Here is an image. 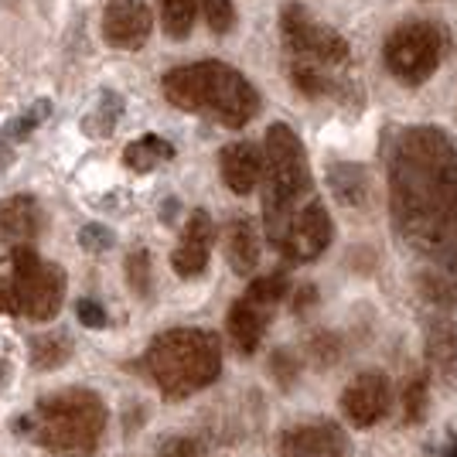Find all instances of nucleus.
Instances as JSON below:
<instances>
[{"label": "nucleus", "mask_w": 457, "mask_h": 457, "mask_svg": "<svg viewBox=\"0 0 457 457\" xmlns=\"http://www.w3.org/2000/svg\"><path fill=\"white\" fill-rule=\"evenodd\" d=\"M174 157V147L164 140V137L157 134H144L140 140L134 144H127V151H123V164L130 168V171H154L157 164H164V161H171Z\"/></svg>", "instance_id": "20"}, {"label": "nucleus", "mask_w": 457, "mask_h": 457, "mask_svg": "<svg viewBox=\"0 0 457 457\" xmlns=\"http://www.w3.org/2000/svg\"><path fill=\"white\" fill-rule=\"evenodd\" d=\"M427 403H430V386L427 376H413L403 386V420L406 423H420L427 417Z\"/></svg>", "instance_id": "26"}, {"label": "nucleus", "mask_w": 457, "mask_h": 457, "mask_svg": "<svg viewBox=\"0 0 457 457\" xmlns=\"http://www.w3.org/2000/svg\"><path fill=\"white\" fill-rule=\"evenodd\" d=\"M246 290L256 294L260 301H267V304L277 307L287 297V273L284 270H273V273H263V277H253Z\"/></svg>", "instance_id": "27"}, {"label": "nucleus", "mask_w": 457, "mask_h": 457, "mask_svg": "<svg viewBox=\"0 0 457 457\" xmlns=\"http://www.w3.org/2000/svg\"><path fill=\"white\" fill-rule=\"evenodd\" d=\"M157 14L164 24V35L174 41L188 38L198 14V0H157Z\"/></svg>", "instance_id": "22"}, {"label": "nucleus", "mask_w": 457, "mask_h": 457, "mask_svg": "<svg viewBox=\"0 0 457 457\" xmlns=\"http://www.w3.org/2000/svg\"><path fill=\"white\" fill-rule=\"evenodd\" d=\"M280 457H345V437L335 423L290 427L280 437Z\"/></svg>", "instance_id": "15"}, {"label": "nucleus", "mask_w": 457, "mask_h": 457, "mask_svg": "<svg viewBox=\"0 0 457 457\" xmlns=\"http://www.w3.org/2000/svg\"><path fill=\"white\" fill-rule=\"evenodd\" d=\"M270 318H273V304L260 301V297L249 294V290L243 294V297L232 301L226 328H228V338H232V345H236L239 355H253V352L260 348L263 335H267Z\"/></svg>", "instance_id": "13"}, {"label": "nucleus", "mask_w": 457, "mask_h": 457, "mask_svg": "<svg viewBox=\"0 0 457 457\" xmlns=\"http://www.w3.org/2000/svg\"><path fill=\"white\" fill-rule=\"evenodd\" d=\"M331 219H328V209L321 202H307V209H301L294 219H290V228H287L284 243V256L290 263H311L318 260L328 243H331Z\"/></svg>", "instance_id": "11"}, {"label": "nucleus", "mask_w": 457, "mask_h": 457, "mask_svg": "<svg viewBox=\"0 0 457 457\" xmlns=\"http://www.w3.org/2000/svg\"><path fill=\"white\" fill-rule=\"evenodd\" d=\"M307 355L314 359L318 369L335 365L338 362V355H342V342H338V335H335V331H318V335H311V342H307Z\"/></svg>", "instance_id": "28"}, {"label": "nucleus", "mask_w": 457, "mask_h": 457, "mask_svg": "<svg viewBox=\"0 0 457 457\" xmlns=\"http://www.w3.org/2000/svg\"><path fill=\"white\" fill-rule=\"evenodd\" d=\"M328 185H331L335 198L345 209H362L369 202V174H365L362 164H348V161L335 164L328 171Z\"/></svg>", "instance_id": "19"}, {"label": "nucleus", "mask_w": 457, "mask_h": 457, "mask_svg": "<svg viewBox=\"0 0 457 457\" xmlns=\"http://www.w3.org/2000/svg\"><path fill=\"white\" fill-rule=\"evenodd\" d=\"M427 362L444 382H457V324L434 321L427 331Z\"/></svg>", "instance_id": "18"}, {"label": "nucleus", "mask_w": 457, "mask_h": 457, "mask_svg": "<svg viewBox=\"0 0 457 457\" xmlns=\"http://www.w3.org/2000/svg\"><path fill=\"white\" fill-rule=\"evenodd\" d=\"M45 116H48V99H38V103L31 106V113H24L21 120H14V123L7 127V137H11V140H24V137L31 134Z\"/></svg>", "instance_id": "33"}, {"label": "nucleus", "mask_w": 457, "mask_h": 457, "mask_svg": "<svg viewBox=\"0 0 457 457\" xmlns=\"http://www.w3.org/2000/svg\"><path fill=\"white\" fill-rule=\"evenodd\" d=\"M389 403H393V386L389 376L379 369H365L355 379L345 386L342 393V413L352 427H376L386 413H389Z\"/></svg>", "instance_id": "9"}, {"label": "nucleus", "mask_w": 457, "mask_h": 457, "mask_svg": "<svg viewBox=\"0 0 457 457\" xmlns=\"http://www.w3.org/2000/svg\"><path fill=\"white\" fill-rule=\"evenodd\" d=\"M147 372L164 400H188L222 376V345L205 328H171L147 348Z\"/></svg>", "instance_id": "3"}, {"label": "nucleus", "mask_w": 457, "mask_h": 457, "mask_svg": "<svg viewBox=\"0 0 457 457\" xmlns=\"http://www.w3.org/2000/svg\"><path fill=\"white\" fill-rule=\"evenodd\" d=\"M0 311H14V301H11V284L0 280Z\"/></svg>", "instance_id": "38"}, {"label": "nucleus", "mask_w": 457, "mask_h": 457, "mask_svg": "<svg viewBox=\"0 0 457 457\" xmlns=\"http://www.w3.org/2000/svg\"><path fill=\"white\" fill-rule=\"evenodd\" d=\"M31 430L58 457H89L106 430V406L93 389H62L35 406Z\"/></svg>", "instance_id": "5"}, {"label": "nucleus", "mask_w": 457, "mask_h": 457, "mask_svg": "<svg viewBox=\"0 0 457 457\" xmlns=\"http://www.w3.org/2000/svg\"><path fill=\"white\" fill-rule=\"evenodd\" d=\"M389 209L410 246L457 273V147L444 130L403 134L389 168Z\"/></svg>", "instance_id": "1"}, {"label": "nucleus", "mask_w": 457, "mask_h": 457, "mask_svg": "<svg viewBox=\"0 0 457 457\" xmlns=\"http://www.w3.org/2000/svg\"><path fill=\"white\" fill-rule=\"evenodd\" d=\"M76 318L82 321V328H89V331H103L106 328V307L93 301V297H82L76 304Z\"/></svg>", "instance_id": "34"}, {"label": "nucleus", "mask_w": 457, "mask_h": 457, "mask_svg": "<svg viewBox=\"0 0 457 457\" xmlns=\"http://www.w3.org/2000/svg\"><path fill=\"white\" fill-rule=\"evenodd\" d=\"M263 154L256 144H249V140H236V144H228L222 147L219 154V168H222V181H226V188L232 195H253L256 185L263 181Z\"/></svg>", "instance_id": "14"}, {"label": "nucleus", "mask_w": 457, "mask_h": 457, "mask_svg": "<svg viewBox=\"0 0 457 457\" xmlns=\"http://www.w3.org/2000/svg\"><path fill=\"white\" fill-rule=\"evenodd\" d=\"M164 99L185 110L219 120L228 130H243L260 113V93L239 69L226 62H191L161 79Z\"/></svg>", "instance_id": "2"}, {"label": "nucleus", "mask_w": 457, "mask_h": 457, "mask_svg": "<svg viewBox=\"0 0 457 457\" xmlns=\"http://www.w3.org/2000/svg\"><path fill=\"white\" fill-rule=\"evenodd\" d=\"M11 301L14 314L28 321H52L65 301V270L41 260L31 246H18L11 273Z\"/></svg>", "instance_id": "7"}, {"label": "nucleus", "mask_w": 457, "mask_h": 457, "mask_svg": "<svg viewBox=\"0 0 457 457\" xmlns=\"http://www.w3.org/2000/svg\"><path fill=\"white\" fill-rule=\"evenodd\" d=\"M157 457H205V451L195 437H171L157 451Z\"/></svg>", "instance_id": "35"}, {"label": "nucleus", "mask_w": 457, "mask_h": 457, "mask_svg": "<svg viewBox=\"0 0 457 457\" xmlns=\"http://www.w3.org/2000/svg\"><path fill=\"white\" fill-rule=\"evenodd\" d=\"M444 52H447V31L437 21H406L393 28V35L382 45L386 69L406 86H420L434 76Z\"/></svg>", "instance_id": "6"}, {"label": "nucleus", "mask_w": 457, "mask_h": 457, "mask_svg": "<svg viewBox=\"0 0 457 457\" xmlns=\"http://www.w3.org/2000/svg\"><path fill=\"white\" fill-rule=\"evenodd\" d=\"M202 4V14L209 21V28L215 35H228L236 28V7L232 0H198Z\"/></svg>", "instance_id": "29"}, {"label": "nucleus", "mask_w": 457, "mask_h": 457, "mask_svg": "<svg viewBox=\"0 0 457 457\" xmlns=\"http://www.w3.org/2000/svg\"><path fill=\"white\" fill-rule=\"evenodd\" d=\"M154 31V14L147 0H110L103 7V41L120 52L144 48Z\"/></svg>", "instance_id": "10"}, {"label": "nucleus", "mask_w": 457, "mask_h": 457, "mask_svg": "<svg viewBox=\"0 0 457 457\" xmlns=\"http://www.w3.org/2000/svg\"><path fill=\"white\" fill-rule=\"evenodd\" d=\"M290 76H294V86L307 96H324L331 89V82L321 76L318 65H301V62H294V72H290Z\"/></svg>", "instance_id": "31"}, {"label": "nucleus", "mask_w": 457, "mask_h": 457, "mask_svg": "<svg viewBox=\"0 0 457 457\" xmlns=\"http://www.w3.org/2000/svg\"><path fill=\"white\" fill-rule=\"evenodd\" d=\"M72 359V338L65 331H45L31 338V365L41 372H55Z\"/></svg>", "instance_id": "21"}, {"label": "nucleus", "mask_w": 457, "mask_h": 457, "mask_svg": "<svg viewBox=\"0 0 457 457\" xmlns=\"http://www.w3.org/2000/svg\"><path fill=\"white\" fill-rule=\"evenodd\" d=\"M127 284L134 290L137 297H151L154 290V277H151V253L144 246H137L130 256H127Z\"/></svg>", "instance_id": "25"}, {"label": "nucleus", "mask_w": 457, "mask_h": 457, "mask_svg": "<svg viewBox=\"0 0 457 457\" xmlns=\"http://www.w3.org/2000/svg\"><path fill=\"white\" fill-rule=\"evenodd\" d=\"M270 376L280 382L284 389H290L294 379L301 376V359H297L290 348H277V352L270 355Z\"/></svg>", "instance_id": "30"}, {"label": "nucleus", "mask_w": 457, "mask_h": 457, "mask_svg": "<svg viewBox=\"0 0 457 457\" xmlns=\"http://www.w3.org/2000/svg\"><path fill=\"white\" fill-rule=\"evenodd\" d=\"M263 219L270 243L280 249L290 219L297 215V202L311 195V168L301 137L287 123L267 127V154H263Z\"/></svg>", "instance_id": "4"}, {"label": "nucleus", "mask_w": 457, "mask_h": 457, "mask_svg": "<svg viewBox=\"0 0 457 457\" xmlns=\"http://www.w3.org/2000/svg\"><path fill=\"white\" fill-rule=\"evenodd\" d=\"M420 294L434 307H457V273L454 270H423L420 273Z\"/></svg>", "instance_id": "23"}, {"label": "nucleus", "mask_w": 457, "mask_h": 457, "mask_svg": "<svg viewBox=\"0 0 457 457\" xmlns=\"http://www.w3.org/2000/svg\"><path fill=\"white\" fill-rule=\"evenodd\" d=\"M280 35H284V48L294 55V62L301 65H342L348 62V41L314 18L311 11H304L301 4L284 7L280 18Z\"/></svg>", "instance_id": "8"}, {"label": "nucleus", "mask_w": 457, "mask_h": 457, "mask_svg": "<svg viewBox=\"0 0 457 457\" xmlns=\"http://www.w3.org/2000/svg\"><path fill=\"white\" fill-rule=\"evenodd\" d=\"M11 164H14V147H11L7 134H0V171L11 168Z\"/></svg>", "instance_id": "37"}, {"label": "nucleus", "mask_w": 457, "mask_h": 457, "mask_svg": "<svg viewBox=\"0 0 457 457\" xmlns=\"http://www.w3.org/2000/svg\"><path fill=\"white\" fill-rule=\"evenodd\" d=\"M41 232V205L31 195H11L0 202V243L31 246Z\"/></svg>", "instance_id": "16"}, {"label": "nucleus", "mask_w": 457, "mask_h": 457, "mask_svg": "<svg viewBox=\"0 0 457 457\" xmlns=\"http://www.w3.org/2000/svg\"><path fill=\"white\" fill-rule=\"evenodd\" d=\"M314 301H318V290H314L311 284L301 287V290H297V304H294V311H297V314H304L307 307H314Z\"/></svg>", "instance_id": "36"}, {"label": "nucleus", "mask_w": 457, "mask_h": 457, "mask_svg": "<svg viewBox=\"0 0 457 457\" xmlns=\"http://www.w3.org/2000/svg\"><path fill=\"white\" fill-rule=\"evenodd\" d=\"M113 243H116L113 228L99 226V222H89V226L79 228V246L86 249V253H106Z\"/></svg>", "instance_id": "32"}, {"label": "nucleus", "mask_w": 457, "mask_h": 457, "mask_svg": "<svg viewBox=\"0 0 457 457\" xmlns=\"http://www.w3.org/2000/svg\"><path fill=\"white\" fill-rule=\"evenodd\" d=\"M226 260L236 277H253L260 267V232L246 215H232L226 222Z\"/></svg>", "instance_id": "17"}, {"label": "nucleus", "mask_w": 457, "mask_h": 457, "mask_svg": "<svg viewBox=\"0 0 457 457\" xmlns=\"http://www.w3.org/2000/svg\"><path fill=\"white\" fill-rule=\"evenodd\" d=\"M120 106H123V99L116 93H103L99 96V106H96L93 113L82 120V127H86V134L93 137H106L110 130L116 127V120H120Z\"/></svg>", "instance_id": "24"}, {"label": "nucleus", "mask_w": 457, "mask_h": 457, "mask_svg": "<svg viewBox=\"0 0 457 457\" xmlns=\"http://www.w3.org/2000/svg\"><path fill=\"white\" fill-rule=\"evenodd\" d=\"M212 243H215V222L205 209H195L188 215V222L181 228V239L171 253V267L181 280L188 277H198L202 270L209 267L212 256Z\"/></svg>", "instance_id": "12"}]
</instances>
